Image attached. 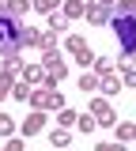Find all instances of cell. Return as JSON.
<instances>
[{
	"label": "cell",
	"mask_w": 136,
	"mask_h": 151,
	"mask_svg": "<svg viewBox=\"0 0 136 151\" xmlns=\"http://www.w3.org/2000/svg\"><path fill=\"white\" fill-rule=\"evenodd\" d=\"M19 34H23V23L15 15H8V12H0V57L4 60H12V57H19Z\"/></svg>",
	"instance_id": "1"
},
{
	"label": "cell",
	"mask_w": 136,
	"mask_h": 151,
	"mask_svg": "<svg viewBox=\"0 0 136 151\" xmlns=\"http://www.w3.org/2000/svg\"><path fill=\"white\" fill-rule=\"evenodd\" d=\"M110 27H114V34H117L121 53L132 57V53H136V15H114V19H110Z\"/></svg>",
	"instance_id": "2"
},
{
	"label": "cell",
	"mask_w": 136,
	"mask_h": 151,
	"mask_svg": "<svg viewBox=\"0 0 136 151\" xmlns=\"http://www.w3.org/2000/svg\"><path fill=\"white\" fill-rule=\"evenodd\" d=\"M30 106L34 110H64L68 102L57 94V87H34L30 91Z\"/></svg>",
	"instance_id": "3"
},
{
	"label": "cell",
	"mask_w": 136,
	"mask_h": 151,
	"mask_svg": "<svg viewBox=\"0 0 136 151\" xmlns=\"http://www.w3.org/2000/svg\"><path fill=\"white\" fill-rule=\"evenodd\" d=\"M91 117H95L102 129H114L117 125V113H114V106H110L106 98H95V102H91Z\"/></svg>",
	"instance_id": "4"
},
{
	"label": "cell",
	"mask_w": 136,
	"mask_h": 151,
	"mask_svg": "<svg viewBox=\"0 0 136 151\" xmlns=\"http://www.w3.org/2000/svg\"><path fill=\"white\" fill-rule=\"evenodd\" d=\"M42 68H45V72L53 76V79H64V76H68V64H64V57L57 53V49H53V53H42Z\"/></svg>",
	"instance_id": "5"
},
{
	"label": "cell",
	"mask_w": 136,
	"mask_h": 151,
	"mask_svg": "<svg viewBox=\"0 0 136 151\" xmlns=\"http://www.w3.org/2000/svg\"><path fill=\"white\" fill-rule=\"evenodd\" d=\"M83 19H87L91 27H106V23H110V19H114V15H110V8H102V4H98V0H95V4L87 8V15H83Z\"/></svg>",
	"instance_id": "6"
},
{
	"label": "cell",
	"mask_w": 136,
	"mask_h": 151,
	"mask_svg": "<svg viewBox=\"0 0 136 151\" xmlns=\"http://www.w3.org/2000/svg\"><path fill=\"white\" fill-rule=\"evenodd\" d=\"M42 129H45V113H42V110H30V117L23 121V136H38Z\"/></svg>",
	"instance_id": "7"
},
{
	"label": "cell",
	"mask_w": 136,
	"mask_h": 151,
	"mask_svg": "<svg viewBox=\"0 0 136 151\" xmlns=\"http://www.w3.org/2000/svg\"><path fill=\"white\" fill-rule=\"evenodd\" d=\"M91 4H95V0H64V15H68V19H79V15H87Z\"/></svg>",
	"instance_id": "8"
},
{
	"label": "cell",
	"mask_w": 136,
	"mask_h": 151,
	"mask_svg": "<svg viewBox=\"0 0 136 151\" xmlns=\"http://www.w3.org/2000/svg\"><path fill=\"white\" fill-rule=\"evenodd\" d=\"M117 79H121V87H136V68L125 60V64H117Z\"/></svg>",
	"instance_id": "9"
},
{
	"label": "cell",
	"mask_w": 136,
	"mask_h": 151,
	"mask_svg": "<svg viewBox=\"0 0 136 151\" xmlns=\"http://www.w3.org/2000/svg\"><path fill=\"white\" fill-rule=\"evenodd\" d=\"M98 87H102V94L110 98V94L121 91V79H117V76H102V79H98Z\"/></svg>",
	"instance_id": "10"
},
{
	"label": "cell",
	"mask_w": 136,
	"mask_h": 151,
	"mask_svg": "<svg viewBox=\"0 0 136 151\" xmlns=\"http://www.w3.org/2000/svg\"><path fill=\"white\" fill-rule=\"evenodd\" d=\"M57 121H60V129H72V125H76V121H79V113H76V110H68V106H64V110H57Z\"/></svg>",
	"instance_id": "11"
},
{
	"label": "cell",
	"mask_w": 136,
	"mask_h": 151,
	"mask_svg": "<svg viewBox=\"0 0 136 151\" xmlns=\"http://www.w3.org/2000/svg\"><path fill=\"white\" fill-rule=\"evenodd\" d=\"M4 12H8V15H27V12H30V4H27V0H8V8H4Z\"/></svg>",
	"instance_id": "12"
},
{
	"label": "cell",
	"mask_w": 136,
	"mask_h": 151,
	"mask_svg": "<svg viewBox=\"0 0 136 151\" xmlns=\"http://www.w3.org/2000/svg\"><path fill=\"white\" fill-rule=\"evenodd\" d=\"M12 87H15V76H12V72H0V102L12 94Z\"/></svg>",
	"instance_id": "13"
},
{
	"label": "cell",
	"mask_w": 136,
	"mask_h": 151,
	"mask_svg": "<svg viewBox=\"0 0 136 151\" xmlns=\"http://www.w3.org/2000/svg\"><path fill=\"white\" fill-rule=\"evenodd\" d=\"M30 91H34V87H30L27 79H23V83H15V87H12V94H15L19 102H30Z\"/></svg>",
	"instance_id": "14"
},
{
	"label": "cell",
	"mask_w": 136,
	"mask_h": 151,
	"mask_svg": "<svg viewBox=\"0 0 136 151\" xmlns=\"http://www.w3.org/2000/svg\"><path fill=\"white\" fill-rule=\"evenodd\" d=\"M49 30L57 34V30H68V15L60 12V15H49Z\"/></svg>",
	"instance_id": "15"
},
{
	"label": "cell",
	"mask_w": 136,
	"mask_h": 151,
	"mask_svg": "<svg viewBox=\"0 0 136 151\" xmlns=\"http://www.w3.org/2000/svg\"><path fill=\"white\" fill-rule=\"evenodd\" d=\"M95 125H98V121L91 117V113H83V117L76 121V129H79V132H95Z\"/></svg>",
	"instance_id": "16"
},
{
	"label": "cell",
	"mask_w": 136,
	"mask_h": 151,
	"mask_svg": "<svg viewBox=\"0 0 136 151\" xmlns=\"http://www.w3.org/2000/svg\"><path fill=\"white\" fill-rule=\"evenodd\" d=\"M76 64H83V68H87V64H95V53H91V45H83V49L76 53Z\"/></svg>",
	"instance_id": "17"
},
{
	"label": "cell",
	"mask_w": 136,
	"mask_h": 151,
	"mask_svg": "<svg viewBox=\"0 0 136 151\" xmlns=\"http://www.w3.org/2000/svg\"><path fill=\"white\" fill-rule=\"evenodd\" d=\"M64 45H68V49H72V57H76L79 49L87 45V38H79V34H68V42H64Z\"/></svg>",
	"instance_id": "18"
},
{
	"label": "cell",
	"mask_w": 136,
	"mask_h": 151,
	"mask_svg": "<svg viewBox=\"0 0 136 151\" xmlns=\"http://www.w3.org/2000/svg\"><path fill=\"white\" fill-rule=\"evenodd\" d=\"M49 140H53L57 147H64V144H68V129H60V125H57V129L49 132Z\"/></svg>",
	"instance_id": "19"
},
{
	"label": "cell",
	"mask_w": 136,
	"mask_h": 151,
	"mask_svg": "<svg viewBox=\"0 0 136 151\" xmlns=\"http://www.w3.org/2000/svg\"><path fill=\"white\" fill-rule=\"evenodd\" d=\"M12 132H15V121L8 113H0V136H12Z\"/></svg>",
	"instance_id": "20"
},
{
	"label": "cell",
	"mask_w": 136,
	"mask_h": 151,
	"mask_svg": "<svg viewBox=\"0 0 136 151\" xmlns=\"http://www.w3.org/2000/svg\"><path fill=\"white\" fill-rule=\"evenodd\" d=\"M117 15H136V0H117Z\"/></svg>",
	"instance_id": "21"
},
{
	"label": "cell",
	"mask_w": 136,
	"mask_h": 151,
	"mask_svg": "<svg viewBox=\"0 0 136 151\" xmlns=\"http://www.w3.org/2000/svg\"><path fill=\"white\" fill-rule=\"evenodd\" d=\"M114 129H117V140H121V144L132 140V125H129V121H125V125H114Z\"/></svg>",
	"instance_id": "22"
},
{
	"label": "cell",
	"mask_w": 136,
	"mask_h": 151,
	"mask_svg": "<svg viewBox=\"0 0 136 151\" xmlns=\"http://www.w3.org/2000/svg\"><path fill=\"white\" fill-rule=\"evenodd\" d=\"M95 151H129L121 140H110V144H95Z\"/></svg>",
	"instance_id": "23"
},
{
	"label": "cell",
	"mask_w": 136,
	"mask_h": 151,
	"mask_svg": "<svg viewBox=\"0 0 136 151\" xmlns=\"http://www.w3.org/2000/svg\"><path fill=\"white\" fill-rule=\"evenodd\" d=\"M95 72H102V76L114 72V60H110V57H98V60H95Z\"/></svg>",
	"instance_id": "24"
},
{
	"label": "cell",
	"mask_w": 136,
	"mask_h": 151,
	"mask_svg": "<svg viewBox=\"0 0 136 151\" xmlns=\"http://www.w3.org/2000/svg\"><path fill=\"white\" fill-rule=\"evenodd\" d=\"M79 87L83 91H98V76H79Z\"/></svg>",
	"instance_id": "25"
},
{
	"label": "cell",
	"mask_w": 136,
	"mask_h": 151,
	"mask_svg": "<svg viewBox=\"0 0 136 151\" xmlns=\"http://www.w3.org/2000/svg\"><path fill=\"white\" fill-rule=\"evenodd\" d=\"M34 8H38V12H57L60 0H34Z\"/></svg>",
	"instance_id": "26"
},
{
	"label": "cell",
	"mask_w": 136,
	"mask_h": 151,
	"mask_svg": "<svg viewBox=\"0 0 136 151\" xmlns=\"http://www.w3.org/2000/svg\"><path fill=\"white\" fill-rule=\"evenodd\" d=\"M4 151H23V140H19V136H12V140L4 144Z\"/></svg>",
	"instance_id": "27"
},
{
	"label": "cell",
	"mask_w": 136,
	"mask_h": 151,
	"mask_svg": "<svg viewBox=\"0 0 136 151\" xmlns=\"http://www.w3.org/2000/svg\"><path fill=\"white\" fill-rule=\"evenodd\" d=\"M98 4H102V8H110V4H114V0H98Z\"/></svg>",
	"instance_id": "28"
},
{
	"label": "cell",
	"mask_w": 136,
	"mask_h": 151,
	"mask_svg": "<svg viewBox=\"0 0 136 151\" xmlns=\"http://www.w3.org/2000/svg\"><path fill=\"white\" fill-rule=\"evenodd\" d=\"M4 8H8V0H0V12H4Z\"/></svg>",
	"instance_id": "29"
},
{
	"label": "cell",
	"mask_w": 136,
	"mask_h": 151,
	"mask_svg": "<svg viewBox=\"0 0 136 151\" xmlns=\"http://www.w3.org/2000/svg\"><path fill=\"white\" fill-rule=\"evenodd\" d=\"M132 140H136V125H132Z\"/></svg>",
	"instance_id": "30"
},
{
	"label": "cell",
	"mask_w": 136,
	"mask_h": 151,
	"mask_svg": "<svg viewBox=\"0 0 136 151\" xmlns=\"http://www.w3.org/2000/svg\"><path fill=\"white\" fill-rule=\"evenodd\" d=\"M60 151H64V147H60Z\"/></svg>",
	"instance_id": "31"
}]
</instances>
